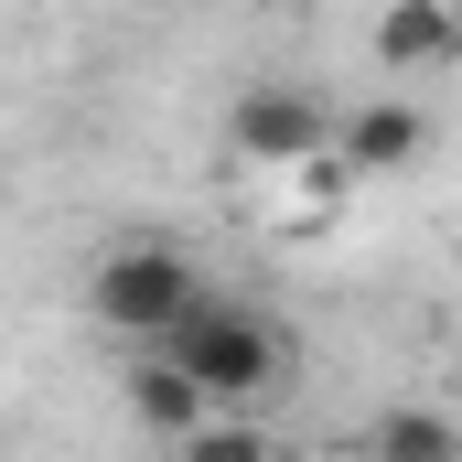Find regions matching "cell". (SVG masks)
<instances>
[{
  "instance_id": "obj_1",
  "label": "cell",
  "mask_w": 462,
  "mask_h": 462,
  "mask_svg": "<svg viewBox=\"0 0 462 462\" xmlns=\"http://www.w3.org/2000/svg\"><path fill=\"white\" fill-rule=\"evenodd\" d=\"M162 355L205 387V409H216V398H258V387L280 376V334H269L258 312H236V301H194V312L162 334Z\"/></svg>"
},
{
  "instance_id": "obj_2",
  "label": "cell",
  "mask_w": 462,
  "mask_h": 462,
  "mask_svg": "<svg viewBox=\"0 0 462 462\" xmlns=\"http://www.w3.org/2000/svg\"><path fill=\"white\" fill-rule=\"evenodd\" d=\"M87 301H97V323H108V334L162 345L205 291H194V269H183L172 247H108V258H97V280H87Z\"/></svg>"
},
{
  "instance_id": "obj_3",
  "label": "cell",
  "mask_w": 462,
  "mask_h": 462,
  "mask_svg": "<svg viewBox=\"0 0 462 462\" xmlns=\"http://www.w3.org/2000/svg\"><path fill=\"white\" fill-rule=\"evenodd\" d=\"M226 140H236L247 172H301V162L334 151V108H323L312 87H247L226 108Z\"/></svg>"
},
{
  "instance_id": "obj_4",
  "label": "cell",
  "mask_w": 462,
  "mask_h": 462,
  "mask_svg": "<svg viewBox=\"0 0 462 462\" xmlns=\"http://www.w3.org/2000/svg\"><path fill=\"white\" fill-rule=\"evenodd\" d=\"M420 140H430V118L409 108V97H376V108H355L345 129H334V172H409L420 162Z\"/></svg>"
},
{
  "instance_id": "obj_5",
  "label": "cell",
  "mask_w": 462,
  "mask_h": 462,
  "mask_svg": "<svg viewBox=\"0 0 462 462\" xmlns=\"http://www.w3.org/2000/svg\"><path fill=\"white\" fill-rule=\"evenodd\" d=\"M452 54H462L452 0H398V11L376 22V65H387V76H430V65H452Z\"/></svg>"
},
{
  "instance_id": "obj_6",
  "label": "cell",
  "mask_w": 462,
  "mask_h": 462,
  "mask_svg": "<svg viewBox=\"0 0 462 462\" xmlns=\"http://www.w3.org/2000/svg\"><path fill=\"white\" fill-rule=\"evenodd\" d=\"M129 409H140L151 430H172V441L216 420V409H205V387H194V376H183V365H172V355H162V345H151V355H140V365H129Z\"/></svg>"
},
{
  "instance_id": "obj_7",
  "label": "cell",
  "mask_w": 462,
  "mask_h": 462,
  "mask_svg": "<svg viewBox=\"0 0 462 462\" xmlns=\"http://www.w3.org/2000/svg\"><path fill=\"white\" fill-rule=\"evenodd\" d=\"M365 462H462V430L441 409H387L376 441H365Z\"/></svg>"
},
{
  "instance_id": "obj_8",
  "label": "cell",
  "mask_w": 462,
  "mask_h": 462,
  "mask_svg": "<svg viewBox=\"0 0 462 462\" xmlns=\"http://www.w3.org/2000/svg\"><path fill=\"white\" fill-rule=\"evenodd\" d=\"M183 462H269V430H247V420H205V430H183Z\"/></svg>"
}]
</instances>
